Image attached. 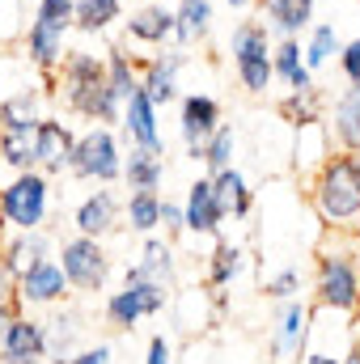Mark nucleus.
<instances>
[{"label":"nucleus","instance_id":"2f4dec72","mask_svg":"<svg viewBox=\"0 0 360 364\" xmlns=\"http://www.w3.org/2000/svg\"><path fill=\"white\" fill-rule=\"evenodd\" d=\"M242 272H246V250L238 242H216V250L208 259V288L221 292V288H229Z\"/></svg>","mask_w":360,"mask_h":364},{"label":"nucleus","instance_id":"cd10ccee","mask_svg":"<svg viewBox=\"0 0 360 364\" xmlns=\"http://www.w3.org/2000/svg\"><path fill=\"white\" fill-rule=\"evenodd\" d=\"M123 225L140 237L162 229V191H127L123 199Z\"/></svg>","mask_w":360,"mask_h":364},{"label":"nucleus","instance_id":"f03ea898","mask_svg":"<svg viewBox=\"0 0 360 364\" xmlns=\"http://www.w3.org/2000/svg\"><path fill=\"white\" fill-rule=\"evenodd\" d=\"M309 199H314V212L327 229L344 233V229H356L360 225V161L356 153H327L318 166H314V178H309Z\"/></svg>","mask_w":360,"mask_h":364},{"label":"nucleus","instance_id":"393cba45","mask_svg":"<svg viewBox=\"0 0 360 364\" xmlns=\"http://www.w3.org/2000/svg\"><path fill=\"white\" fill-rule=\"evenodd\" d=\"M123 0H73V30L85 38H102L123 21Z\"/></svg>","mask_w":360,"mask_h":364},{"label":"nucleus","instance_id":"1a4fd4ad","mask_svg":"<svg viewBox=\"0 0 360 364\" xmlns=\"http://www.w3.org/2000/svg\"><path fill=\"white\" fill-rule=\"evenodd\" d=\"M73 144H77L73 123H64L60 114H43V119H38V127H34V170H43L47 178L68 174Z\"/></svg>","mask_w":360,"mask_h":364},{"label":"nucleus","instance_id":"09e8293b","mask_svg":"<svg viewBox=\"0 0 360 364\" xmlns=\"http://www.w3.org/2000/svg\"><path fill=\"white\" fill-rule=\"evenodd\" d=\"M229 9H255V0H225Z\"/></svg>","mask_w":360,"mask_h":364},{"label":"nucleus","instance_id":"473e14b6","mask_svg":"<svg viewBox=\"0 0 360 364\" xmlns=\"http://www.w3.org/2000/svg\"><path fill=\"white\" fill-rule=\"evenodd\" d=\"M0 166L13 174L34 170V127H0Z\"/></svg>","mask_w":360,"mask_h":364},{"label":"nucleus","instance_id":"20e7f679","mask_svg":"<svg viewBox=\"0 0 360 364\" xmlns=\"http://www.w3.org/2000/svg\"><path fill=\"white\" fill-rule=\"evenodd\" d=\"M51 216V178L43 170H21L0 186V229L21 233V229H47Z\"/></svg>","mask_w":360,"mask_h":364},{"label":"nucleus","instance_id":"b1692460","mask_svg":"<svg viewBox=\"0 0 360 364\" xmlns=\"http://www.w3.org/2000/svg\"><path fill=\"white\" fill-rule=\"evenodd\" d=\"M212 26H216V0H179L174 4V43L179 47L208 43Z\"/></svg>","mask_w":360,"mask_h":364},{"label":"nucleus","instance_id":"a211bd4d","mask_svg":"<svg viewBox=\"0 0 360 364\" xmlns=\"http://www.w3.org/2000/svg\"><path fill=\"white\" fill-rule=\"evenodd\" d=\"M157 106L136 90L127 102H123V114H119V127L127 136L132 149H149V153H166V140H162V127H157Z\"/></svg>","mask_w":360,"mask_h":364},{"label":"nucleus","instance_id":"c03bdc74","mask_svg":"<svg viewBox=\"0 0 360 364\" xmlns=\"http://www.w3.org/2000/svg\"><path fill=\"white\" fill-rule=\"evenodd\" d=\"M21 314V301H17V288L13 292H0V339H4V331H9V322Z\"/></svg>","mask_w":360,"mask_h":364},{"label":"nucleus","instance_id":"aec40b11","mask_svg":"<svg viewBox=\"0 0 360 364\" xmlns=\"http://www.w3.org/2000/svg\"><path fill=\"white\" fill-rule=\"evenodd\" d=\"M51 233L47 229H21V233H0V267L4 272L17 275L26 272L30 263H38V259H51Z\"/></svg>","mask_w":360,"mask_h":364},{"label":"nucleus","instance_id":"5fc2aeb1","mask_svg":"<svg viewBox=\"0 0 360 364\" xmlns=\"http://www.w3.org/2000/svg\"><path fill=\"white\" fill-rule=\"evenodd\" d=\"M356 161H360V153H356Z\"/></svg>","mask_w":360,"mask_h":364},{"label":"nucleus","instance_id":"412c9836","mask_svg":"<svg viewBox=\"0 0 360 364\" xmlns=\"http://www.w3.org/2000/svg\"><path fill=\"white\" fill-rule=\"evenodd\" d=\"M212 182V203H216V212H221V220H246L250 216V208H255V191H250V182L246 174L238 170V166H225V170H216V174H208Z\"/></svg>","mask_w":360,"mask_h":364},{"label":"nucleus","instance_id":"9b49d317","mask_svg":"<svg viewBox=\"0 0 360 364\" xmlns=\"http://www.w3.org/2000/svg\"><path fill=\"white\" fill-rule=\"evenodd\" d=\"M216 123H221V102L212 93H179V136L191 161H199V149L216 132Z\"/></svg>","mask_w":360,"mask_h":364},{"label":"nucleus","instance_id":"bb28decb","mask_svg":"<svg viewBox=\"0 0 360 364\" xmlns=\"http://www.w3.org/2000/svg\"><path fill=\"white\" fill-rule=\"evenodd\" d=\"M119 178L127 182V191H162V182H166V161H162V153L132 149V153H123V174H119Z\"/></svg>","mask_w":360,"mask_h":364},{"label":"nucleus","instance_id":"7ed1b4c3","mask_svg":"<svg viewBox=\"0 0 360 364\" xmlns=\"http://www.w3.org/2000/svg\"><path fill=\"white\" fill-rule=\"evenodd\" d=\"M314 301L331 314L356 318L360 305V259L348 246H322L314 263Z\"/></svg>","mask_w":360,"mask_h":364},{"label":"nucleus","instance_id":"ddd939ff","mask_svg":"<svg viewBox=\"0 0 360 364\" xmlns=\"http://www.w3.org/2000/svg\"><path fill=\"white\" fill-rule=\"evenodd\" d=\"M309 322H314V309H309L301 296L280 301L275 331H271V356H292V360H301L305 348H309Z\"/></svg>","mask_w":360,"mask_h":364},{"label":"nucleus","instance_id":"864d4df0","mask_svg":"<svg viewBox=\"0 0 360 364\" xmlns=\"http://www.w3.org/2000/svg\"><path fill=\"white\" fill-rule=\"evenodd\" d=\"M356 318H360V305H356Z\"/></svg>","mask_w":360,"mask_h":364},{"label":"nucleus","instance_id":"5701e85b","mask_svg":"<svg viewBox=\"0 0 360 364\" xmlns=\"http://www.w3.org/2000/svg\"><path fill=\"white\" fill-rule=\"evenodd\" d=\"M221 212L212 203V182L208 178H195L186 186V199H182V229L195 233V237H216L221 233Z\"/></svg>","mask_w":360,"mask_h":364},{"label":"nucleus","instance_id":"c9c22d12","mask_svg":"<svg viewBox=\"0 0 360 364\" xmlns=\"http://www.w3.org/2000/svg\"><path fill=\"white\" fill-rule=\"evenodd\" d=\"M102 314H106V322H110L115 331H136V322L144 318V309H140V296H136L127 284H123V288H115V292L106 296Z\"/></svg>","mask_w":360,"mask_h":364},{"label":"nucleus","instance_id":"8fccbe9b","mask_svg":"<svg viewBox=\"0 0 360 364\" xmlns=\"http://www.w3.org/2000/svg\"><path fill=\"white\" fill-rule=\"evenodd\" d=\"M123 4H140V0H123Z\"/></svg>","mask_w":360,"mask_h":364},{"label":"nucleus","instance_id":"4468645a","mask_svg":"<svg viewBox=\"0 0 360 364\" xmlns=\"http://www.w3.org/2000/svg\"><path fill=\"white\" fill-rule=\"evenodd\" d=\"M64 51H68V30H55V26H47L38 17L21 30V55H26V64L38 77L51 81L55 68H60V60H64Z\"/></svg>","mask_w":360,"mask_h":364},{"label":"nucleus","instance_id":"3c124183","mask_svg":"<svg viewBox=\"0 0 360 364\" xmlns=\"http://www.w3.org/2000/svg\"><path fill=\"white\" fill-rule=\"evenodd\" d=\"M0 47H4V34H0Z\"/></svg>","mask_w":360,"mask_h":364},{"label":"nucleus","instance_id":"c85d7f7f","mask_svg":"<svg viewBox=\"0 0 360 364\" xmlns=\"http://www.w3.org/2000/svg\"><path fill=\"white\" fill-rule=\"evenodd\" d=\"M43 90L21 85L17 93H0V127H38L43 119Z\"/></svg>","mask_w":360,"mask_h":364},{"label":"nucleus","instance_id":"6ab92c4d","mask_svg":"<svg viewBox=\"0 0 360 364\" xmlns=\"http://www.w3.org/2000/svg\"><path fill=\"white\" fill-rule=\"evenodd\" d=\"M259 21L271 30V38H301L318 17V0H255Z\"/></svg>","mask_w":360,"mask_h":364},{"label":"nucleus","instance_id":"37998d69","mask_svg":"<svg viewBox=\"0 0 360 364\" xmlns=\"http://www.w3.org/2000/svg\"><path fill=\"white\" fill-rule=\"evenodd\" d=\"M144 364H174V348H170V339H166V335H153V339H149Z\"/></svg>","mask_w":360,"mask_h":364},{"label":"nucleus","instance_id":"72a5a7b5","mask_svg":"<svg viewBox=\"0 0 360 364\" xmlns=\"http://www.w3.org/2000/svg\"><path fill=\"white\" fill-rule=\"evenodd\" d=\"M106 85H110V93L119 97V102H127L132 93L140 90V73H136V55H127L123 47H110L106 55Z\"/></svg>","mask_w":360,"mask_h":364},{"label":"nucleus","instance_id":"a19ab883","mask_svg":"<svg viewBox=\"0 0 360 364\" xmlns=\"http://www.w3.org/2000/svg\"><path fill=\"white\" fill-rule=\"evenodd\" d=\"M335 64H339V77H344L348 85H360V34L356 38H348V43H339Z\"/></svg>","mask_w":360,"mask_h":364},{"label":"nucleus","instance_id":"79ce46f5","mask_svg":"<svg viewBox=\"0 0 360 364\" xmlns=\"http://www.w3.org/2000/svg\"><path fill=\"white\" fill-rule=\"evenodd\" d=\"M162 229H166V237H179V233H186V229H182V203H174V199H162Z\"/></svg>","mask_w":360,"mask_h":364},{"label":"nucleus","instance_id":"9d476101","mask_svg":"<svg viewBox=\"0 0 360 364\" xmlns=\"http://www.w3.org/2000/svg\"><path fill=\"white\" fill-rule=\"evenodd\" d=\"M119 229H123V199H119L110 186L90 191V195L73 208V233H85V237L106 242V237L119 233Z\"/></svg>","mask_w":360,"mask_h":364},{"label":"nucleus","instance_id":"0eeeda50","mask_svg":"<svg viewBox=\"0 0 360 364\" xmlns=\"http://www.w3.org/2000/svg\"><path fill=\"white\" fill-rule=\"evenodd\" d=\"M55 263L68 279V288L77 292H102L106 288V275H110V255L97 237L85 233H68L60 237V250H55Z\"/></svg>","mask_w":360,"mask_h":364},{"label":"nucleus","instance_id":"f8f14e48","mask_svg":"<svg viewBox=\"0 0 360 364\" xmlns=\"http://www.w3.org/2000/svg\"><path fill=\"white\" fill-rule=\"evenodd\" d=\"M17 284V301H21V309H38V305H60L73 288H68V279L60 272V263H55V255L51 259H38V263H30L26 272L13 279Z\"/></svg>","mask_w":360,"mask_h":364},{"label":"nucleus","instance_id":"dca6fc26","mask_svg":"<svg viewBox=\"0 0 360 364\" xmlns=\"http://www.w3.org/2000/svg\"><path fill=\"white\" fill-rule=\"evenodd\" d=\"M322 132L335 153H360V85H344L335 93V102L322 119Z\"/></svg>","mask_w":360,"mask_h":364},{"label":"nucleus","instance_id":"a18cd8bd","mask_svg":"<svg viewBox=\"0 0 360 364\" xmlns=\"http://www.w3.org/2000/svg\"><path fill=\"white\" fill-rule=\"evenodd\" d=\"M68 364H110V348L106 343H97V348H81V352H73Z\"/></svg>","mask_w":360,"mask_h":364},{"label":"nucleus","instance_id":"4c0bfd02","mask_svg":"<svg viewBox=\"0 0 360 364\" xmlns=\"http://www.w3.org/2000/svg\"><path fill=\"white\" fill-rule=\"evenodd\" d=\"M123 284H127V288L140 296V309H144V318H157V314L170 305V296H174V292H166L162 284L144 279V275H140V267H127V272H123Z\"/></svg>","mask_w":360,"mask_h":364},{"label":"nucleus","instance_id":"f257e3e1","mask_svg":"<svg viewBox=\"0 0 360 364\" xmlns=\"http://www.w3.org/2000/svg\"><path fill=\"white\" fill-rule=\"evenodd\" d=\"M51 85H55V97L64 102V110L77 114V119L115 127L119 114H123V102L106 85V60L93 55L90 47H68Z\"/></svg>","mask_w":360,"mask_h":364},{"label":"nucleus","instance_id":"39448f33","mask_svg":"<svg viewBox=\"0 0 360 364\" xmlns=\"http://www.w3.org/2000/svg\"><path fill=\"white\" fill-rule=\"evenodd\" d=\"M271 30L259 21V17H246L233 26L229 34V60H233V77L238 85L250 93V97H263V93L275 85L271 77Z\"/></svg>","mask_w":360,"mask_h":364},{"label":"nucleus","instance_id":"423d86ee","mask_svg":"<svg viewBox=\"0 0 360 364\" xmlns=\"http://www.w3.org/2000/svg\"><path fill=\"white\" fill-rule=\"evenodd\" d=\"M68 174L81 182H97V186H110L123 174V144H119V132L106 127V123H93L77 136L73 144V161H68Z\"/></svg>","mask_w":360,"mask_h":364},{"label":"nucleus","instance_id":"f3484780","mask_svg":"<svg viewBox=\"0 0 360 364\" xmlns=\"http://www.w3.org/2000/svg\"><path fill=\"white\" fill-rule=\"evenodd\" d=\"M0 364H47V343H43V322L30 318L26 309L9 322L0 339Z\"/></svg>","mask_w":360,"mask_h":364},{"label":"nucleus","instance_id":"a878e982","mask_svg":"<svg viewBox=\"0 0 360 364\" xmlns=\"http://www.w3.org/2000/svg\"><path fill=\"white\" fill-rule=\"evenodd\" d=\"M339 26L335 21H314L305 34H301V55H305V64H309V73L318 77L327 64H335V55H339Z\"/></svg>","mask_w":360,"mask_h":364},{"label":"nucleus","instance_id":"49530a36","mask_svg":"<svg viewBox=\"0 0 360 364\" xmlns=\"http://www.w3.org/2000/svg\"><path fill=\"white\" fill-rule=\"evenodd\" d=\"M301 360H305V364H344V360H335L331 352H318V348H314V352L305 348V356H301Z\"/></svg>","mask_w":360,"mask_h":364},{"label":"nucleus","instance_id":"7c9ffc66","mask_svg":"<svg viewBox=\"0 0 360 364\" xmlns=\"http://www.w3.org/2000/svg\"><path fill=\"white\" fill-rule=\"evenodd\" d=\"M140 275L144 279H153V284H162L166 292H174V246H170V237L162 242V237H144V250H140Z\"/></svg>","mask_w":360,"mask_h":364},{"label":"nucleus","instance_id":"2eb2a0df","mask_svg":"<svg viewBox=\"0 0 360 364\" xmlns=\"http://www.w3.org/2000/svg\"><path fill=\"white\" fill-rule=\"evenodd\" d=\"M123 38L127 43H140V47H166L174 43V4H162V0H140L132 9V17L123 21Z\"/></svg>","mask_w":360,"mask_h":364},{"label":"nucleus","instance_id":"c756f323","mask_svg":"<svg viewBox=\"0 0 360 364\" xmlns=\"http://www.w3.org/2000/svg\"><path fill=\"white\" fill-rule=\"evenodd\" d=\"M77 335H81V318L77 314H55L51 322H43V343H47V364H68L77 352Z\"/></svg>","mask_w":360,"mask_h":364},{"label":"nucleus","instance_id":"e433bc0d","mask_svg":"<svg viewBox=\"0 0 360 364\" xmlns=\"http://www.w3.org/2000/svg\"><path fill=\"white\" fill-rule=\"evenodd\" d=\"M292 127H314V123H322V93L318 90H305V93H288V97H280V106H275Z\"/></svg>","mask_w":360,"mask_h":364},{"label":"nucleus","instance_id":"f704fd0d","mask_svg":"<svg viewBox=\"0 0 360 364\" xmlns=\"http://www.w3.org/2000/svg\"><path fill=\"white\" fill-rule=\"evenodd\" d=\"M233 153H238V127L221 119V123H216V132L203 140V149H199V161L208 166V174H216V170L233 166Z\"/></svg>","mask_w":360,"mask_h":364},{"label":"nucleus","instance_id":"6e6552de","mask_svg":"<svg viewBox=\"0 0 360 364\" xmlns=\"http://www.w3.org/2000/svg\"><path fill=\"white\" fill-rule=\"evenodd\" d=\"M186 68V47H157L149 60H136V73H140V93L166 110L179 102V73Z\"/></svg>","mask_w":360,"mask_h":364},{"label":"nucleus","instance_id":"58836bf2","mask_svg":"<svg viewBox=\"0 0 360 364\" xmlns=\"http://www.w3.org/2000/svg\"><path fill=\"white\" fill-rule=\"evenodd\" d=\"M34 17L55 26V30H68L73 34V0H38L34 4Z\"/></svg>","mask_w":360,"mask_h":364},{"label":"nucleus","instance_id":"ea45409f","mask_svg":"<svg viewBox=\"0 0 360 364\" xmlns=\"http://www.w3.org/2000/svg\"><path fill=\"white\" fill-rule=\"evenodd\" d=\"M263 292H268L271 301H288V296H297L301 292V272L297 267H284V272H275L263 279Z\"/></svg>","mask_w":360,"mask_h":364},{"label":"nucleus","instance_id":"4be33fe9","mask_svg":"<svg viewBox=\"0 0 360 364\" xmlns=\"http://www.w3.org/2000/svg\"><path fill=\"white\" fill-rule=\"evenodd\" d=\"M271 77L284 85L288 93H305V90H318L305 55H301V38H275L271 43Z\"/></svg>","mask_w":360,"mask_h":364},{"label":"nucleus","instance_id":"603ef678","mask_svg":"<svg viewBox=\"0 0 360 364\" xmlns=\"http://www.w3.org/2000/svg\"><path fill=\"white\" fill-rule=\"evenodd\" d=\"M0 93H4V81H0Z\"/></svg>","mask_w":360,"mask_h":364},{"label":"nucleus","instance_id":"de8ad7c7","mask_svg":"<svg viewBox=\"0 0 360 364\" xmlns=\"http://www.w3.org/2000/svg\"><path fill=\"white\" fill-rule=\"evenodd\" d=\"M344 364H360V343H352V348L344 352Z\"/></svg>","mask_w":360,"mask_h":364}]
</instances>
